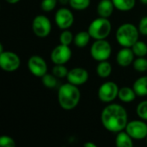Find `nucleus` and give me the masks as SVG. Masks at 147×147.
I'll list each match as a JSON object with an SVG mask.
<instances>
[{"mask_svg":"<svg viewBox=\"0 0 147 147\" xmlns=\"http://www.w3.org/2000/svg\"><path fill=\"white\" fill-rule=\"evenodd\" d=\"M0 146L3 147H15L16 142L11 137L8 135H3L0 137Z\"/></svg>","mask_w":147,"mask_h":147,"instance_id":"obj_30","label":"nucleus"},{"mask_svg":"<svg viewBox=\"0 0 147 147\" xmlns=\"http://www.w3.org/2000/svg\"><path fill=\"white\" fill-rule=\"evenodd\" d=\"M69 4L73 9L80 11L86 9L90 6V0H70Z\"/></svg>","mask_w":147,"mask_h":147,"instance_id":"obj_25","label":"nucleus"},{"mask_svg":"<svg viewBox=\"0 0 147 147\" xmlns=\"http://www.w3.org/2000/svg\"><path fill=\"white\" fill-rule=\"evenodd\" d=\"M21 65V59L18 55L10 51H3L0 53V67L7 71L13 72L18 70Z\"/></svg>","mask_w":147,"mask_h":147,"instance_id":"obj_8","label":"nucleus"},{"mask_svg":"<svg viewBox=\"0 0 147 147\" xmlns=\"http://www.w3.org/2000/svg\"><path fill=\"white\" fill-rule=\"evenodd\" d=\"M146 143H147V137H146Z\"/></svg>","mask_w":147,"mask_h":147,"instance_id":"obj_36","label":"nucleus"},{"mask_svg":"<svg viewBox=\"0 0 147 147\" xmlns=\"http://www.w3.org/2000/svg\"><path fill=\"white\" fill-rule=\"evenodd\" d=\"M115 5L112 0H101L96 7V12L99 16L109 18L114 12Z\"/></svg>","mask_w":147,"mask_h":147,"instance_id":"obj_15","label":"nucleus"},{"mask_svg":"<svg viewBox=\"0 0 147 147\" xmlns=\"http://www.w3.org/2000/svg\"><path fill=\"white\" fill-rule=\"evenodd\" d=\"M134 56L131 47H122L116 55V62L121 67H127L133 64Z\"/></svg>","mask_w":147,"mask_h":147,"instance_id":"obj_14","label":"nucleus"},{"mask_svg":"<svg viewBox=\"0 0 147 147\" xmlns=\"http://www.w3.org/2000/svg\"><path fill=\"white\" fill-rule=\"evenodd\" d=\"M28 68L31 74L41 78L47 72V65L45 59L39 55H33L28 60Z\"/></svg>","mask_w":147,"mask_h":147,"instance_id":"obj_12","label":"nucleus"},{"mask_svg":"<svg viewBox=\"0 0 147 147\" xmlns=\"http://www.w3.org/2000/svg\"><path fill=\"white\" fill-rule=\"evenodd\" d=\"M96 74L100 78H106L109 77L112 73V65L108 60L100 61L98 65H96Z\"/></svg>","mask_w":147,"mask_h":147,"instance_id":"obj_19","label":"nucleus"},{"mask_svg":"<svg viewBox=\"0 0 147 147\" xmlns=\"http://www.w3.org/2000/svg\"><path fill=\"white\" fill-rule=\"evenodd\" d=\"M74 40V35L72 33L67 29H65L62 31V33L59 35V43L66 46H70Z\"/></svg>","mask_w":147,"mask_h":147,"instance_id":"obj_26","label":"nucleus"},{"mask_svg":"<svg viewBox=\"0 0 147 147\" xmlns=\"http://www.w3.org/2000/svg\"><path fill=\"white\" fill-rule=\"evenodd\" d=\"M81 97L80 90L77 85L71 83L62 84L58 91V102L65 110H72L79 103Z\"/></svg>","mask_w":147,"mask_h":147,"instance_id":"obj_2","label":"nucleus"},{"mask_svg":"<svg viewBox=\"0 0 147 147\" xmlns=\"http://www.w3.org/2000/svg\"><path fill=\"white\" fill-rule=\"evenodd\" d=\"M54 21L60 29H68L74 22V16L71 9L67 8H60L55 13Z\"/></svg>","mask_w":147,"mask_h":147,"instance_id":"obj_11","label":"nucleus"},{"mask_svg":"<svg viewBox=\"0 0 147 147\" xmlns=\"http://www.w3.org/2000/svg\"><path fill=\"white\" fill-rule=\"evenodd\" d=\"M136 114L140 119L147 121V100L140 102L136 108Z\"/></svg>","mask_w":147,"mask_h":147,"instance_id":"obj_28","label":"nucleus"},{"mask_svg":"<svg viewBox=\"0 0 147 147\" xmlns=\"http://www.w3.org/2000/svg\"><path fill=\"white\" fill-rule=\"evenodd\" d=\"M134 69L139 72H145L147 71V59L145 57H138L133 62Z\"/></svg>","mask_w":147,"mask_h":147,"instance_id":"obj_24","label":"nucleus"},{"mask_svg":"<svg viewBox=\"0 0 147 147\" xmlns=\"http://www.w3.org/2000/svg\"><path fill=\"white\" fill-rule=\"evenodd\" d=\"M139 31L141 34L147 35V16H143L139 22Z\"/></svg>","mask_w":147,"mask_h":147,"instance_id":"obj_31","label":"nucleus"},{"mask_svg":"<svg viewBox=\"0 0 147 147\" xmlns=\"http://www.w3.org/2000/svg\"><path fill=\"white\" fill-rule=\"evenodd\" d=\"M133 138L125 131L117 133L115 137V146L117 147H133L134 142Z\"/></svg>","mask_w":147,"mask_h":147,"instance_id":"obj_17","label":"nucleus"},{"mask_svg":"<svg viewBox=\"0 0 147 147\" xmlns=\"http://www.w3.org/2000/svg\"><path fill=\"white\" fill-rule=\"evenodd\" d=\"M101 121L106 130L117 134L125 130L128 123L127 112L123 106L117 103H110L102 109Z\"/></svg>","mask_w":147,"mask_h":147,"instance_id":"obj_1","label":"nucleus"},{"mask_svg":"<svg viewBox=\"0 0 147 147\" xmlns=\"http://www.w3.org/2000/svg\"><path fill=\"white\" fill-rule=\"evenodd\" d=\"M139 28L133 23L127 22L118 28L115 38L122 47H132V46L139 40Z\"/></svg>","mask_w":147,"mask_h":147,"instance_id":"obj_3","label":"nucleus"},{"mask_svg":"<svg viewBox=\"0 0 147 147\" xmlns=\"http://www.w3.org/2000/svg\"><path fill=\"white\" fill-rule=\"evenodd\" d=\"M90 38L91 36L88 31H80L76 35H74L73 43L78 47H80V48L85 47L89 44Z\"/></svg>","mask_w":147,"mask_h":147,"instance_id":"obj_20","label":"nucleus"},{"mask_svg":"<svg viewBox=\"0 0 147 147\" xmlns=\"http://www.w3.org/2000/svg\"><path fill=\"white\" fill-rule=\"evenodd\" d=\"M136 96H137V95L133 88L125 86L119 90L118 98L125 103H129V102H134L135 100Z\"/></svg>","mask_w":147,"mask_h":147,"instance_id":"obj_16","label":"nucleus"},{"mask_svg":"<svg viewBox=\"0 0 147 147\" xmlns=\"http://www.w3.org/2000/svg\"><path fill=\"white\" fill-rule=\"evenodd\" d=\"M66 79L69 83L79 86L84 84L89 79V73L87 70L82 67H76L69 71Z\"/></svg>","mask_w":147,"mask_h":147,"instance_id":"obj_13","label":"nucleus"},{"mask_svg":"<svg viewBox=\"0 0 147 147\" xmlns=\"http://www.w3.org/2000/svg\"><path fill=\"white\" fill-rule=\"evenodd\" d=\"M58 78H56L53 73H46L44 76L41 77V81L43 85L47 88V89H53L56 87L57 84H58Z\"/></svg>","mask_w":147,"mask_h":147,"instance_id":"obj_23","label":"nucleus"},{"mask_svg":"<svg viewBox=\"0 0 147 147\" xmlns=\"http://www.w3.org/2000/svg\"><path fill=\"white\" fill-rule=\"evenodd\" d=\"M32 30L37 37L45 38L51 33L52 23L46 16L38 15L33 19Z\"/></svg>","mask_w":147,"mask_h":147,"instance_id":"obj_7","label":"nucleus"},{"mask_svg":"<svg viewBox=\"0 0 147 147\" xmlns=\"http://www.w3.org/2000/svg\"><path fill=\"white\" fill-rule=\"evenodd\" d=\"M61 4H63V5H66V4H68L69 3H70V0H58Z\"/></svg>","mask_w":147,"mask_h":147,"instance_id":"obj_33","label":"nucleus"},{"mask_svg":"<svg viewBox=\"0 0 147 147\" xmlns=\"http://www.w3.org/2000/svg\"><path fill=\"white\" fill-rule=\"evenodd\" d=\"M5 1L10 4H15V3H17L20 0H5Z\"/></svg>","mask_w":147,"mask_h":147,"instance_id":"obj_34","label":"nucleus"},{"mask_svg":"<svg viewBox=\"0 0 147 147\" xmlns=\"http://www.w3.org/2000/svg\"><path fill=\"white\" fill-rule=\"evenodd\" d=\"M72 53L69 46L59 44L51 53V60L54 65H65L71 58Z\"/></svg>","mask_w":147,"mask_h":147,"instance_id":"obj_10","label":"nucleus"},{"mask_svg":"<svg viewBox=\"0 0 147 147\" xmlns=\"http://www.w3.org/2000/svg\"><path fill=\"white\" fill-rule=\"evenodd\" d=\"M84 147H97V146H96V144L92 143V142H86V143H84Z\"/></svg>","mask_w":147,"mask_h":147,"instance_id":"obj_32","label":"nucleus"},{"mask_svg":"<svg viewBox=\"0 0 147 147\" xmlns=\"http://www.w3.org/2000/svg\"><path fill=\"white\" fill-rule=\"evenodd\" d=\"M69 71L64 65H55L52 69V73L58 78H66Z\"/></svg>","mask_w":147,"mask_h":147,"instance_id":"obj_27","label":"nucleus"},{"mask_svg":"<svg viewBox=\"0 0 147 147\" xmlns=\"http://www.w3.org/2000/svg\"><path fill=\"white\" fill-rule=\"evenodd\" d=\"M118 85L112 81H108L101 84L98 89L97 96L101 102L105 103H110L118 97L119 94Z\"/></svg>","mask_w":147,"mask_h":147,"instance_id":"obj_6","label":"nucleus"},{"mask_svg":"<svg viewBox=\"0 0 147 147\" xmlns=\"http://www.w3.org/2000/svg\"><path fill=\"white\" fill-rule=\"evenodd\" d=\"M115 8L120 11L127 12L132 10L136 3V0H112Z\"/></svg>","mask_w":147,"mask_h":147,"instance_id":"obj_21","label":"nucleus"},{"mask_svg":"<svg viewBox=\"0 0 147 147\" xmlns=\"http://www.w3.org/2000/svg\"><path fill=\"white\" fill-rule=\"evenodd\" d=\"M57 2L58 0H42L40 3V8L45 12H50L55 9Z\"/></svg>","mask_w":147,"mask_h":147,"instance_id":"obj_29","label":"nucleus"},{"mask_svg":"<svg viewBox=\"0 0 147 147\" xmlns=\"http://www.w3.org/2000/svg\"><path fill=\"white\" fill-rule=\"evenodd\" d=\"M131 48L137 57H145L147 55V44L142 40H137Z\"/></svg>","mask_w":147,"mask_h":147,"instance_id":"obj_22","label":"nucleus"},{"mask_svg":"<svg viewBox=\"0 0 147 147\" xmlns=\"http://www.w3.org/2000/svg\"><path fill=\"white\" fill-rule=\"evenodd\" d=\"M133 89L138 96H147V76L140 77L135 80L133 85Z\"/></svg>","mask_w":147,"mask_h":147,"instance_id":"obj_18","label":"nucleus"},{"mask_svg":"<svg viewBox=\"0 0 147 147\" xmlns=\"http://www.w3.org/2000/svg\"><path fill=\"white\" fill-rule=\"evenodd\" d=\"M112 47L111 45L106 39L104 40H95V42L90 47V55L96 61L108 60L111 55Z\"/></svg>","mask_w":147,"mask_h":147,"instance_id":"obj_5","label":"nucleus"},{"mask_svg":"<svg viewBox=\"0 0 147 147\" xmlns=\"http://www.w3.org/2000/svg\"><path fill=\"white\" fill-rule=\"evenodd\" d=\"M125 131L134 139L141 140L146 139L147 124L143 120H134L128 121Z\"/></svg>","mask_w":147,"mask_h":147,"instance_id":"obj_9","label":"nucleus"},{"mask_svg":"<svg viewBox=\"0 0 147 147\" xmlns=\"http://www.w3.org/2000/svg\"><path fill=\"white\" fill-rule=\"evenodd\" d=\"M140 3H141L142 4L147 5V0H140Z\"/></svg>","mask_w":147,"mask_h":147,"instance_id":"obj_35","label":"nucleus"},{"mask_svg":"<svg viewBox=\"0 0 147 147\" xmlns=\"http://www.w3.org/2000/svg\"><path fill=\"white\" fill-rule=\"evenodd\" d=\"M112 29V25L109 18L99 16L93 20L88 28V32L94 40L106 39Z\"/></svg>","mask_w":147,"mask_h":147,"instance_id":"obj_4","label":"nucleus"}]
</instances>
